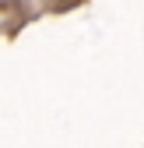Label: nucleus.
Masks as SVG:
<instances>
[{
    "instance_id": "1",
    "label": "nucleus",
    "mask_w": 144,
    "mask_h": 148,
    "mask_svg": "<svg viewBox=\"0 0 144 148\" xmlns=\"http://www.w3.org/2000/svg\"><path fill=\"white\" fill-rule=\"evenodd\" d=\"M0 7H11V0H0Z\"/></svg>"
}]
</instances>
